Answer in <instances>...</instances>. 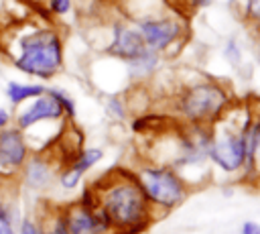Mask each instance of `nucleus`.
Segmentation results:
<instances>
[{"instance_id":"a211bd4d","label":"nucleus","mask_w":260,"mask_h":234,"mask_svg":"<svg viewBox=\"0 0 260 234\" xmlns=\"http://www.w3.org/2000/svg\"><path fill=\"white\" fill-rule=\"evenodd\" d=\"M167 2H169V6H173V8H175L177 12H181L183 16H189V14H193L197 8L209 4V0H167Z\"/></svg>"},{"instance_id":"9d476101","label":"nucleus","mask_w":260,"mask_h":234,"mask_svg":"<svg viewBox=\"0 0 260 234\" xmlns=\"http://www.w3.org/2000/svg\"><path fill=\"white\" fill-rule=\"evenodd\" d=\"M181 22L175 18H146L138 22V33L144 45L152 51H165L181 37Z\"/></svg>"},{"instance_id":"20e7f679","label":"nucleus","mask_w":260,"mask_h":234,"mask_svg":"<svg viewBox=\"0 0 260 234\" xmlns=\"http://www.w3.org/2000/svg\"><path fill=\"white\" fill-rule=\"evenodd\" d=\"M136 179L148 197L150 206L154 208L156 216L169 214L179 208L189 195L187 179L171 165L165 163H144L136 171Z\"/></svg>"},{"instance_id":"b1692460","label":"nucleus","mask_w":260,"mask_h":234,"mask_svg":"<svg viewBox=\"0 0 260 234\" xmlns=\"http://www.w3.org/2000/svg\"><path fill=\"white\" fill-rule=\"evenodd\" d=\"M242 234H260V224H256V222H244L242 224Z\"/></svg>"},{"instance_id":"6e6552de","label":"nucleus","mask_w":260,"mask_h":234,"mask_svg":"<svg viewBox=\"0 0 260 234\" xmlns=\"http://www.w3.org/2000/svg\"><path fill=\"white\" fill-rule=\"evenodd\" d=\"M57 173H59V163L49 155V151H32L16 179L28 191L45 193L57 181Z\"/></svg>"},{"instance_id":"7ed1b4c3","label":"nucleus","mask_w":260,"mask_h":234,"mask_svg":"<svg viewBox=\"0 0 260 234\" xmlns=\"http://www.w3.org/2000/svg\"><path fill=\"white\" fill-rule=\"evenodd\" d=\"M8 55L20 73L37 77L39 81L53 79L63 69L65 61L63 39L59 31L51 26H35L18 35Z\"/></svg>"},{"instance_id":"f8f14e48","label":"nucleus","mask_w":260,"mask_h":234,"mask_svg":"<svg viewBox=\"0 0 260 234\" xmlns=\"http://www.w3.org/2000/svg\"><path fill=\"white\" fill-rule=\"evenodd\" d=\"M35 218L41 226V234H69L65 214H63V206L41 203V210Z\"/></svg>"},{"instance_id":"9b49d317","label":"nucleus","mask_w":260,"mask_h":234,"mask_svg":"<svg viewBox=\"0 0 260 234\" xmlns=\"http://www.w3.org/2000/svg\"><path fill=\"white\" fill-rule=\"evenodd\" d=\"M148 47L144 45L138 28H128V26H114V39L108 47V53L118 57V59H124V61H134L138 59Z\"/></svg>"},{"instance_id":"f257e3e1","label":"nucleus","mask_w":260,"mask_h":234,"mask_svg":"<svg viewBox=\"0 0 260 234\" xmlns=\"http://www.w3.org/2000/svg\"><path fill=\"white\" fill-rule=\"evenodd\" d=\"M89 189L93 193V206L118 234H140L158 218L136 173L130 169H110L98 177Z\"/></svg>"},{"instance_id":"4468645a","label":"nucleus","mask_w":260,"mask_h":234,"mask_svg":"<svg viewBox=\"0 0 260 234\" xmlns=\"http://www.w3.org/2000/svg\"><path fill=\"white\" fill-rule=\"evenodd\" d=\"M244 175L260 179V116H254V110H252V126L248 132V167Z\"/></svg>"},{"instance_id":"393cba45","label":"nucleus","mask_w":260,"mask_h":234,"mask_svg":"<svg viewBox=\"0 0 260 234\" xmlns=\"http://www.w3.org/2000/svg\"><path fill=\"white\" fill-rule=\"evenodd\" d=\"M230 2H236V0H230Z\"/></svg>"},{"instance_id":"f3484780","label":"nucleus","mask_w":260,"mask_h":234,"mask_svg":"<svg viewBox=\"0 0 260 234\" xmlns=\"http://www.w3.org/2000/svg\"><path fill=\"white\" fill-rule=\"evenodd\" d=\"M49 92H51V94L55 96V100L59 102V106H61L65 118H67V120H73V118H75V102H73V98H71L67 92L59 90V87H49Z\"/></svg>"},{"instance_id":"39448f33","label":"nucleus","mask_w":260,"mask_h":234,"mask_svg":"<svg viewBox=\"0 0 260 234\" xmlns=\"http://www.w3.org/2000/svg\"><path fill=\"white\" fill-rule=\"evenodd\" d=\"M232 104L230 92L217 81H197L177 96V112L183 124L211 126Z\"/></svg>"},{"instance_id":"ddd939ff","label":"nucleus","mask_w":260,"mask_h":234,"mask_svg":"<svg viewBox=\"0 0 260 234\" xmlns=\"http://www.w3.org/2000/svg\"><path fill=\"white\" fill-rule=\"evenodd\" d=\"M47 90V85H43L41 81L39 83H22V81H16V79H10L4 87V96L10 104L12 110H16L18 106H22L24 102L41 96L43 92Z\"/></svg>"},{"instance_id":"4be33fe9","label":"nucleus","mask_w":260,"mask_h":234,"mask_svg":"<svg viewBox=\"0 0 260 234\" xmlns=\"http://www.w3.org/2000/svg\"><path fill=\"white\" fill-rule=\"evenodd\" d=\"M246 18L254 24H260V0H246Z\"/></svg>"},{"instance_id":"0eeeda50","label":"nucleus","mask_w":260,"mask_h":234,"mask_svg":"<svg viewBox=\"0 0 260 234\" xmlns=\"http://www.w3.org/2000/svg\"><path fill=\"white\" fill-rule=\"evenodd\" d=\"M30 153L32 149L26 134L14 124L4 126L0 130V177L16 179Z\"/></svg>"},{"instance_id":"1a4fd4ad","label":"nucleus","mask_w":260,"mask_h":234,"mask_svg":"<svg viewBox=\"0 0 260 234\" xmlns=\"http://www.w3.org/2000/svg\"><path fill=\"white\" fill-rule=\"evenodd\" d=\"M63 214L69 234H118L95 206L83 203L81 199L63 206Z\"/></svg>"},{"instance_id":"dca6fc26","label":"nucleus","mask_w":260,"mask_h":234,"mask_svg":"<svg viewBox=\"0 0 260 234\" xmlns=\"http://www.w3.org/2000/svg\"><path fill=\"white\" fill-rule=\"evenodd\" d=\"M102 159H104V151L98 149V147H89V149H81V151L67 163V167H71L73 171L85 175V173H87L91 167H95Z\"/></svg>"},{"instance_id":"2eb2a0df","label":"nucleus","mask_w":260,"mask_h":234,"mask_svg":"<svg viewBox=\"0 0 260 234\" xmlns=\"http://www.w3.org/2000/svg\"><path fill=\"white\" fill-rule=\"evenodd\" d=\"M20 220L18 203L8 195H0V234H16V224Z\"/></svg>"},{"instance_id":"6ab92c4d","label":"nucleus","mask_w":260,"mask_h":234,"mask_svg":"<svg viewBox=\"0 0 260 234\" xmlns=\"http://www.w3.org/2000/svg\"><path fill=\"white\" fill-rule=\"evenodd\" d=\"M16 234H41V226L35 216H20L16 224Z\"/></svg>"},{"instance_id":"f03ea898","label":"nucleus","mask_w":260,"mask_h":234,"mask_svg":"<svg viewBox=\"0 0 260 234\" xmlns=\"http://www.w3.org/2000/svg\"><path fill=\"white\" fill-rule=\"evenodd\" d=\"M250 126L252 108L248 104H230V108L209 126L207 159L225 175L246 173Z\"/></svg>"},{"instance_id":"aec40b11","label":"nucleus","mask_w":260,"mask_h":234,"mask_svg":"<svg viewBox=\"0 0 260 234\" xmlns=\"http://www.w3.org/2000/svg\"><path fill=\"white\" fill-rule=\"evenodd\" d=\"M106 108L114 118H126V108H124V104L120 102L118 96H110L108 102H106Z\"/></svg>"},{"instance_id":"412c9836","label":"nucleus","mask_w":260,"mask_h":234,"mask_svg":"<svg viewBox=\"0 0 260 234\" xmlns=\"http://www.w3.org/2000/svg\"><path fill=\"white\" fill-rule=\"evenodd\" d=\"M73 2L71 0H49V12L55 16H63L71 10Z\"/></svg>"},{"instance_id":"423d86ee","label":"nucleus","mask_w":260,"mask_h":234,"mask_svg":"<svg viewBox=\"0 0 260 234\" xmlns=\"http://www.w3.org/2000/svg\"><path fill=\"white\" fill-rule=\"evenodd\" d=\"M65 120L67 118L63 114L59 102L55 100V96L49 92V87L41 96L24 102L16 110H12V124L16 128H20L22 132H28L35 126H41L45 122H65Z\"/></svg>"},{"instance_id":"5701e85b","label":"nucleus","mask_w":260,"mask_h":234,"mask_svg":"<svg viewBox=\"0 0 260 234\" xmlns=\"http://www.w3.org/2000/svg\"><path fill=\"white\" fill-rule=\"evenodd\" d=\"M8 124H12V108L8 110V108L0 106V130L4 126H8Z\"/></svg>"}]
</instances>
